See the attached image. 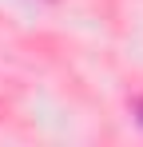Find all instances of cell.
<instances>
[{
    "instance_id": "1",
    "label": "cell",
    "mask_w": 143,
    "mask_h": 147,
    "mask_svg": "<svg viewBox=\"0 0 143 147\" xmlns=\"http://www.w3.org/2000/svg\"><path fill=\"white\" fill-rule=\"evenodd\" d=\"M139 119H143V99H139Z\"/></svg>"
}]
</instances>
